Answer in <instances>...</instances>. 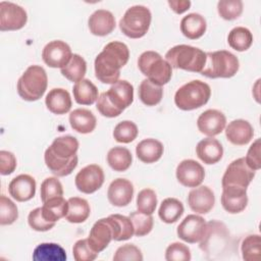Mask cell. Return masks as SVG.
<instances>
[{
    "label": "cell",
    "instance_id": "cell-42",
    "mask_svg": "<svg viewBox=\"0 0 261 261\" xmlns=\"http://www.w3.org/2000/svg\"><path fill=\"white\" fill-rule=\"evenodd\" d=\"M134 225V234L137 237H143L148 234L153 228L152 215L144 214L140 211H134L128 216Z\"/></svg>",
    "mask_w": 261,
    "mask_h": 261
},
{
    "label": "cell",
    "instance_id": "cell-8",
    "mask_svg": "<svg viewBox=\"0 0 261 261\" xmlns=\"http://www.w3.org/2000/svg\"><path fill=\"white\" fill-rule=\"evenodd\" d=\"M138 67L150 82L161 87L172 76L171 65L155 51L143 52L138 59Z\"/></svg>",
    "mask_w": 261,
    "mask_h": 261
},
{
    "label": "cell",
    "instance_id": "cell-53",
    "mask_svg": "<svg viewBox=\"0 0 261 261\" xmlns=\"http://www.w3.org/2000/svg\"><path fill=\"white\" fill-rule=\"evenodd\" d=\"M168 5L175 13L181 14L190 8L191 1H189V0H169Z\"/></svg>",
    "mask_w": 261,
    "mask_h": 261
},
{
    "label": "cell",
    "instance_id": "cell-32",
    "mask_svg": "<svg viewBox=\"0 0 261 261\" xmlns=\"http://www.w3.org/2000/svg\"><path fill=\"white\" fill-rule=\"evenodd\" d=\"M68 210L65 216L70 223H82L88 219L91 213V208L86 199L80 197H71L67 200Z\"/></svg>",
    "mask_w": 261,
    "mask_h": 261
},
{
    "label": "cell",
    "instance_id": "cell-3",
    "mask_svg": "<svg viewBox=\"0 0 261 261\" xmlns=\"http://www.w3.org/2000/svg\"><path fill=\"white\" fill-rule=\"evenodd\" d=\"M134 101V87L125 80L117 81L97 99L96 108L105 117H116Z\"/></svg>",
    "mask_w": 261,
    "mask_h": 261
},
{
    "label": "cell",
    "instance_id": "cell-38",
    "mask_svg": "<svg viewBox=\"0 0 261 261\" xmlns=\"http://www.w3.org/2000/svg\"><path fill=\"white\" fill-rule=\"evenodd\" d=\"M63 76L72 83L84 80L87 71V62L79 54H72L69 62L60 69Z\"/></svg>",
    "mask_w": 261,
    "mask_h": 261
},
{
    "label": "cell",
    "instance_id": "cell-1",
    "mask_svg": "<svg viewBox=\"0 0 261 261\" xmlns=\"http://www.w3.org/2000/svg\"><path fill=\"white\" fill-rule=\"evenodd\" d=\"M79 141L72 136H61L46 149L44 159L46 166L56 176L70 174L77 165Z\"/></svg>",
    "mask_w": 261,
    "mask_h": 261
},
{
    "label": "cell",
    "instance_id": "cell-34",
    "mask_svg": "<svg viewBox=\"0 0 261 261\" xmlns=\"http://www.w3.org/2000/svg\"><path fill=\"white\" fill-rule=\"evenodd\" d=\"M133 156L125 147H113L107 153V162L114 171H125L132 165Z\"/></svg>",
    "mask_w": 261,
    "mask_h": 261
},
{
    "label": "cell",
    "instance_id": "cell-35",
    "mask_svg": "<svg viewBox=\"0 0 261 261\" xmlns=\"http://www.w3.org/2000/svg\"><path fill=\"white\" fill-rule=\"evenodd\" d=\"M184 213L182 203L175 198L164 199L159 207V218L165 223L176 222Z\"/></svg>",
    "mask_w": 261,
    "mask_h": 261
},
{
    "label": "cell",
    "instance_id": "cell-5",
    "mask_svg": "<svg viewBox=\"0 0 261 261\" xmlns=\"http://www.w3.org/2000/svg\"><path fill=\"white\" fill-rule=\"evenodd\" d=\"M48 77L45 69L40 65L29 66L17 82V93L25 101H37L47 90Z\"/></svg>",
    "mask_w": 261,
    "mask_h": 261
},
{
    "label": "cell",
    "instance_id": "cell-27",
    "mask_svg": "<svg viewBox=\"0 0 261 261\" xmlns=\"http://www.w3.org/2000/svg\"><path fill=\"white\" fill-rule=\"evenodd\" d=\"M164 147L162 143L156 139H145L136 147V154L139 160L144 163H154L163 155Z\"/></svg>",
    "mask_w": 261,
    "mask_h": 261
},
{
    "label": "cell",
    "instance_id": "cell-28",
    "mask_svg": "<svg viewBox=\"0 0 261 261\" xmlns=\"http://www.w3.org/2000/svg\"><path fill=\"white\" fill-rule=\"evenodd\" d=\"M206 19L196 12L187 14L180 20V31L182 35L191 40L201 38L206 32Z\"/></svg>",
    "mask_w": 261,
    "mask_h": 261
},
{
    "label": "cell",
    "instance_id": "cell-2",
    "mask_svg": "<svg viewBox=\"0 0 261 261\" xmlns=\"http://www.w3.org/2000/svg\"><path fill=\"white\" fill-rule=\"evenodd\" d=\"M129 58L127 46L118 41L106 44L103 50L95 58V75L103 84H115L119 81L120 68Z\"/></svg>",
    "mask_w": 261,
    "mask_h": 261
},
{
    "label": "cell",
    "instance_id": "cell-33",
    "mask_svg": "<svg viewBox=\"0 0 261 261\" xmlns=\"http://www.w3.org/2000/svg\"><path fill=\"white\" fill-rule=\"evenodd\" d=\"M42 215L50 222H55L65 217L68 210V202L63 197H56L43 203Z\"/></svg>",
    "mask_w": 261,
    "mask_h": 261
},
{
    "label": "cell",
    "instance_id": "cell-14",
    "mask_svg": "<svg viewBox=\"0 0 261 261\" xmlns=\"http://www.w3.org/2000/svg\"><path fill=\"white\" fill-rule=\"evenodd\" d=\"M228 232L226 226L217 220H212L207 223L206 231L203 239L199 242L200 249L206 254H212L215 250L222 251L220 245H225Z\"/></svg>",
    "mask_w": 261,
    "mask_h": 261
},
{
    "label": "cell",
    "instance_id": "cell-36",
    "mask_svg": "<svg viewBox=\"0 0 261 261\" xmlns=\"http://www.w3.org/2000/svg\"><path fill=\"white\" fill-rule=\"evenodd\" d=\"M138 94L143 104L147 106H155L160 103L162 99L163 89L161 86L155 85L148 79H145L139 86Z\"/></svg>",
    "mask_w": 261,
    "mask_h": 261
},
{
    "label": "cell",
    "instance_id": "cell-49",
    "mask_svg": "<svg viewBox=\"0 0 261 261\" xmlns=\"http://www.w3.org/2000/svg\"><path fill=\"white\" fill-rule=\"evenodd\" d=\"M114 261H142L143 254L141 250L133 245V244H125L119 247L113 256Z\"/></svg>",
    "mask_w": 261,
    "mask_h": 261
},
{
    "label": "cell",
    "instance_id": "cell-22",
    "mask_svg": "<svg viewBox=\"0 0 261 261\" xmlns=\"http://www.w3.org/2000/svg\"><path fill=\"white\" fill-rule=\"evenodd\" d=\"M8 192L18 202L29 201L36 194V180L30 174H19L9 182Z\"/></svg>",
    "mask_w": 261,
    "mask_h": 261
},
{
    "label": "cell",
    "instance_id": "cell-4",
    "mask_svg": "<svg viewBox=\"0 0 261 261\" xmlns=\"http://www.w3.org/2000/svg\"><path fill=\"white\" fill-rule=\"evenodd\" d=\"M165 58L171 67L201 73L206 62V53L197 47L181 44L170 48Z\"/></svg>",
    "mask_w": 261,
    "mask_h": 261
},
{
    "label": "cell",
    "instance_id": "cell-41",
    "mask_svg": "<svg viewBox=\"0 0 261 261\" xmlns=\"http://www.w3.org/2000/svg\"><path fill=\"white\" fill-rule=\"evenodd\" d=\"M139 134L138 126L130 120H123L118 122L113 130V138L118 143H130Z\"/></svg>",
    "mask_w": 261,
    "mask_h": 261
},
{
    "label": "cell",
    "instance_id": "cell-39",
    "mask_svg": "<svg viewBox=\"0 0 261 261\" xmlns=\"http://www.w3.org/2000/svg\"><path fill=\"white\" fill-rule=\"evenodd\" d=\"M242 256L247 261H257L260 259L261 253V239L259 234L247 236L241 246Z\"/></svg>",
    "mask_w": 261,
    "mask_h": 261
},
{
    "label": "cell",
    "instance_id": "cell-24",
    "mask_svg": "<svg viewBox=\"0 0 261 261\" xmlns=\"http://www.w3.org/2000/svg\"><path fill=\"white\" fill-rule=\"evenodd\" d=\"M88 25L93 35L104 37L115 29V17L109 10L98 9L89 17Z\"/></svg>",
    "mask_w": 261,
    "mask_h": 261
},
{
    "label": "cell",
    "instance_id": "cell-52",
    "mask_svg": "<svg viewBox=\"0 0 261 261\" xmlns=\"http://www.w3.org/2000/svg\"><path fill=\"white\" fill-rule=\"evenodd\" d=\"M16 168V158L13 153L5 150L0 151V173L8 175Z\"/></svg>",
    "mask_w": 261,
    "mask_h": 261
},
{
    "label": "cell",
    "instance_id": "cell-45",
    "mask_svg": "<svg viewBox=\"0 0 261 261\" xmlns=\"http://www.w3.org/2000/svg\"><path fill=\"white\" fill-rule=\"evenodd\" d=\"M41 200L46 202L50 199L63 196V188L57 177H47L41 184Z\"/></svg>",
    "mask_w": 261,
    "mask_h": 261
},
{
    "label": "cell",
    "instance_id": "cell-47",
    "mask_svg": "<svg viewBox=\"0 0 261 261\" xmlns=\"http://www.w3.org/2000/svg\"><path fill=\"white\" fill-rule=\"evenodd\" d=\"M72 254L75 261H93L98 254L89 245L88 239H82L75 242L72 247Z\"/></svg>",
    "mask_w": 261,
    "mask_h": 261
},
{
    "label": "cell",
    "instance_id": "cell-12",
    "mask_svg": "<svg viewBox=\"0 0 261 261\" xmlns=\"http://www.w3.org/2000/svg\"><path fill=\"white\" fill-rule=\"evenodd\" d=\"M28 14L21 6L9 2H0V31H16L24 27Z\"/></svg>",
    "mask_w": 261,
    "mask_h": 261
},
{
    "label": "cell",
    "instance_id": "cell-23",
    "mask_svg": "<svg viewBox=\"0 0 261 261\" xmlns=\"http://www.w3.org/2000/svg\"><path fill=\"white\" fill-rule=\"evenodd\" d=\"M225 136L232 145L244 146L253 139L254 129L249 121L245 119H234L225 127Z\"/></svg>",
    "mask_w": 261,
    "mask_h": 261
},
{
    "label": "cell",
    "instance_id": "cell-44",
    "mask_svg": "<svg viewBox=\"0 0 261 261\" xmlns=\"http://www.w3.org/2000/svg\"><path fill=\"white\" fill-rule=\"evenodd\" d=\"M157 206V196L152 189H143L137 196L138 211L152 215Z\"/></svg>",
    "mask_w": 261,
    "mask_h": 261
},
{
    "label": "cell",
    "instance_id": "cell-11",
    "mask_svg": "<svg viewBox=\"0 0 261 261\" xmlns=\"http://www.w3.org/2000/svg\"><path fill=\"white\" fill-rule=\"evenodd\" d=\"M114 239V220L109 215L101 218L94 223L90 230L88 242L90 247L97 253L107 248L109 243Z\"/></svg>",
    "mask_w": 261,
    "mask_h": 261
},
{
    "label": "cell",
    "instance_id": "cell-19",
    "mask_svg": "<svg viewBox=\"0 0 261 261\" xmlns=\"http://www.w3.org/2000/svg\"><path fill=\"white\" fill-rule=\"evenodd\" d=\"M221 205L223 209L230 213L237 214L245 210L248 204L247 189L237 187H222Z\"/></svg>",
    "mask_w": 261,
    "mask_h": 261
},
{
    "label": "cell",
    "instance_id": "cell-46",
    "mask_svg": "<svg viewBox=\"0 0 261 261\" xmlns=\"http://www.w3.org/2000/svg\"><path fill=\"white\" fill-rule=\"evenodd\" d=\"M18 218V210L16 205L6 196L0 197V224H12Z\"/></svg>",
    "mask_w": 261,
    "mask_h": 261
},
{
    "label": "cell",
    "instance_id": "cell-37",
    "mask_svg": "<svg viewBox=\"0 0 261 261\" xmlns=\"http://www.w3.org/2000/svg\"><path fill=\"white\" fill-rule=\"evenodd\" d=\"M227 43L232 49L243 52L251 47L253 35L250 30L245 27H236L228 33Z\"/></svg>",
    "mask_w": 261,
    "mask_h": 261
},
{
    "label": "cell",
    "instance_id": "cell-16",
    "mask_svg": "<svg viewBox=\"0 0 261 261\" xmlns=\"http://www.w3.org/2000/svg\"><path fill=\"white\" fill-rule=\"evenodd\" d=\"M207 222L205 219L196 214H190L177 226L176 232L180 240L189 244L199 243L206 231Z\"/></svg>",
    "mask_w": 261,
    "mask_h": 261
},
{
    "label": "cell",
    "instance_id": "cell-7",
    "mask_svg": "<svg viewBox=\"0 0 261 261\" xmlns=\"http://www.w3.org/2000/svg\"><path fill=\"white\" fill-rule=\"evenodd\" d=\"M210 96V86L200 80H194L182 85L175 92L174 103L179 109L189 111L204 106Z\"/></svg>",
    "mask_w": 261,
    "mask_h": 261
},
{
    "label": "cell",
    "instance_id": "cell-25",
    "mask_svg": "<svg viewBox=\"0 0 261 261\" xmlns=\"http://www.w3.org/2000/svg\"><path fill=\"white\" fill-rule=\"evenodd\" d=\"M196 154L205 164H215L222 158L223 147L218 140L208 137L197 144Z\"/></svg>",
    "mask_w": 261,
    "mask_h": 261
},
{
    "label": "cell",
    "instance_id": "cell-29",
    "mask_svg": "<svg viewBox=\"0 0 261 261\" xmlns=\"http://www.w3.org/2000/svg\"><path fill=\"white\" fill-rule=\"evenodd\" d=\"M69 123L73 130L80 134H89L95 129L97 119L92 111L77 108L69 113Z\"/></svg>",
    "mask_w": 261,
    "mask_h": 261
},
{
    "label": "cell",
    "instance_id": "cell-18",
    "mask_svg": "<svg viewBox=\"0 0 261 261\" xmlns=\"http://www.w3.org/2000/svg\"><path fill=\"white\" fill-rule=\"evenodd\" d=\"M226 125L225 115L217 109H208L200 114L197 119V126L201 134L208 137L219 135Z\"/></svg>",
    "mask_w": 261,
    "mask_h": 261
},
{
    "label": "cell",
    "instance_id": "cell-20",
    "mask_svg": "<svg viewBox=\"0 0 261 261\" xmlns=\"http://www.w3.org/2000/svg\"><path fill=\"white\" fill-rule=\"evenodd\" d=\"M134 186L125 178L118 177L111 181L107 191L108 201L116 207H124L132 202Z\"/></svg>",
    "mask_w": 261,
    "mask_h": 261
},
{
    "label": "cell",
    "instance_id": "cell-21",
    "mask_svg": "<svg viewBox=\"0 0 261 261\" xmlns=\"http://www.w3.org/2000/svg\"><path fill=\"white\" fill-rule=\"evenodd\" d=\"M215 196L212 190L207 186L196 187L188 195V204L190 208L198 214L208 213L214 206Z\"/></svg>",
    "mask_w": 261,
    "mask_h": 261
},
{
    "label": "cell",
    "instance_id": "cell-6",
    "mask_svg": "<svg viewBox=\"0 0 261 261\" xmlns=\"http://www.w3.org/2000/svg\"><path fill=\"white\" fill-rule=\"evenodd\" d=\"M240 67L238 57L229 51L219 50L206 53V62L201 74L209 79H228L233 76Z\"/></svg>",
    "mask_w": 261,
    "mask_h": 261
},
{
    "label": "cell",
    "instance_id": "cell-48",
    "mask_svg": "<svg viewBox=\"0 0 261 261\" xmlns=\"http://www.w3.org/2000/svg\"><path fill=\"white\" fill-rule=\"evenodd\" d=\"M165 259L167 261H190L191 251L185 244L175 242L167 247L165 251Z\"/></svg>",
    "mask_w": 261,
    "mask_h": 261
},
{
    "label": "cell",
    "instance_id": "cell-30",
    "mask_svg": "<svg viewBox=\"0 0 261 261\" xmlns=\"http://www.w3.org/2000/svg\"><path fill=\"white\" fill-rule=\"evenodd\" d=\"M35 261H65L67 256L65 250L55 243H42L33 252Z\"/></svg>",
    "mask_w": 261,
    "mask_h": 261
},
{
    "label": "cell",
    "instance_id": "cell-50",
    "mask_svg": "<svg viewBox=\"0 0 261 261\" xmlns=\"http://www.w3.org/2000/svg\"><path fill=\"white\" fill-rule=\"evenodd\" d=\"M29 225L37 231H47L54 227L55 222L47 221L42 215V208L38 207L32 210L28 216Z\"/></svg>",
    "mask_w": 261,
    "mask_h": 261
},
{
    "label": "cell",
    "instance_id": "cell-51",
    "mask_svg": "<svg viewBox=\"0 0 261 261\" xmlns=\"http://www.w3.org/2000/svg\"><path fill=\"white\" fill-rule=\"evenodd\" d=\"M260 139H257L249 148L247 155L245 157V161L247 165L253 169L258 170L261 167V159H260Z\"/></svg>",
    "mask_w": 261,
    "mask_h": 261
},
{
    "label": "cell",
    "instance_id": "cell-26",
    "mask_svg": "<svg viewBox=\"0 0 261 261\" xmlns=\"http://www.w3.org/2000/svg\"><path fill=\"white\" fill-rule=\"evenodd\" d=\"M45 103L48 110L57 115L65 114L71 108L70 95L62 88H54L50 90L45 98Z\"/></svg>",
    "mask_w": 261,
    "mask_h": 261
},
{
    "label": "cell",
    "instance_id": "cell-10",
    "mask_svg": "<svg viewBox=\"0 0 261 261\" xmlns=\"http://www.w3.org/2000/svg\"><path fill=\"white\" fill-rule=\"evenodd\" d=\"M255 176V170L251 169L246 161L245 157L233 160L226 167L222 176V187H237L247 189L252 179Z\"/></svg>",
    "mask_w": 261,
    "mask_h": 261
},
{
    "label": "cell",
    "instance_id": "cell-15",
    "mask_svg": "<svg viewBox=\"0 0 261 261\" xmlns=\"http://www.w3.org/2000/svg\"><path fill=\"white\" fill-rule=\"evenodd\" d=\"M72 56L69 45L63 41L55 40L49 42L42 51L43 61L50 67L62 68Z\"/></svg>",
    "mask_w": 261,
    "mask_h": 261
},
{
    "label": "cell",
    "instance_id": "cell-17",
    "mask_svg": "<svg viewBox=\"0 0 261 261\" xmlns=\"http://www.w3.org/2000/svg\"><path fill=\"white\" fill-rule=\"evenodd\" d=\"M175 173L178 182L187 188L199 187L205 177L204 167L193 159L182 160L177 165Z\"/></svg>",
    "mask_w": 261,
    "mask_h": 261
},
{
    "label": "cell",
    "instance_id": "cell-31",
    "mask_svg": "<svg viewBox=\"0 0 261 261\" xmlns=\"http://www.w3.org/2000/svg\"><path fill=\"white\" fill-rule=\"evenodd\" d=\"M72 93L75 102L81 105H92L99 97L97 87L88 79L75 83Z\"/></svg>",
    "mask_w": 261,
    "mask_h": 261
},
{
    "label": "cell",
    "instance_id": "cell-13",
    "mask_svg": "<svg viewBox=\"0 0 261 261\" xmlns=\"http://www.w3.org/2000/svg\"><path fill=\"white\" fill-rule=\"evenodd\" d=\"M104 171L97 164H90L82 168L74 178L77 190L84 194H93L98 191L104 182Z\"/></svg>",
    "mask_w": 261,
    "mask_h": 261
},
{
    "label": "cell",
    "instance_id": "cell-43",
    "mask_svg": "<svg viewBox=\"0 0 261 261\" xmlns=\"http://www.w3.org/2000/svg\"><path fill=\"white\" fill-rule=\"evenodd\" d=\"M217 11L225 20L237 19L243 12V2L241 0H220L217 3Z\"/></svg>",
    "mask_w": 261,
    "mask_h": 261
},
{
    "label": "cell",
    "instance_id": "cell-40",
    "mask_svg": "<svg viewBox=\"0 0 261 261\" xmlns=\"http://www.w3.org/2000/svg\"><path fill=\"white\" fill-rule=\"evenodd\" d=\"M114 220V241H126L134 236V225L129 217L120 214H111Z\"/></svg>",
    "mask_w": 261,
    "mask_h": 261
},
{
    "label": "cell",
    "instance_id": "cell-9",
    "mask_svg": "<svg viewBox=\"0 0 261 261\" xmlns=\"http://www.w3.org/2000/svg\"><path fill=\"white\" fill-rule=\"evenodd\" d=\"M152 14L148 7L144 5H134L124 12L119 20L120 31L130 39L144 37L151 24Z\"/></svg>",
    "mask_w": 261,
    "mask_h": 261
}]
</instances>
